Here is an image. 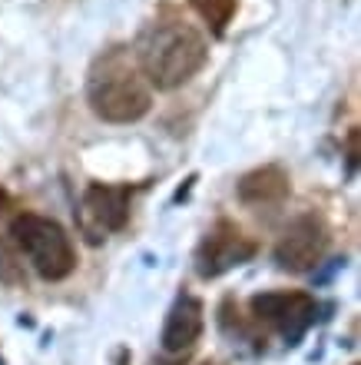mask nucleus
<instances>
[{
    "label": "nucleus",
    "mask_w": 361,
    "mask_h": 365,
    "mask_svg": "<svg viewBox=\"0 0 361 365\" xmlns=\"http://www.w3.org/2000/svg\"><path fill=\"white\" fill-rule=\"evenodd\" d=\"M130 202L133 190L130 186H106V182H90L80 206V222L90 242L106 240L103 232H120L130 222Z\"/></svg>",
    "instance_id": "423d86ee"
},
{
    "label": "nucleus",
    "mask_w": 361,
    "mask_h": 365,
    "mask_svg": "<svg viewBox=\"0 0 361 365\" xmlns=\"http://www.w3.org/2000/svg\"><path fill=\"white\" fill-rule=\"evenodd\" d=\"M152 365H172V362H152Z\"/></svg>",
    "instance_id": "9b49d317"
},
{
    "label": "nucleus",
    "mask_w": 361,
    "mask_h": 365,
    "mask_svg": "<svg viewBox=\"0 0 361 365\" xmlns=\"http://www.w3.org/2000/svg\"><path fill=\"white\" fill-rule=\"evenodd\" d=\"M202 365H216V362H202Z\"/></svg>",
    "instance_id": "f8f14e48"
},
{
    "label": "nucleus",
    "mask_w": 361,
    "mask_h": 365,
    "mask_svg": "<svg viewBox=\"0 0 361 365\" xmlns=\"http://www.w3.org/2000/svg\"><path fill=\"white\" fill-rule=\"evenodd\" d=\"M209 47L196 27L182 20L150 24L136 40V63L146 83L156 90H176L206 67Z\"/></svg>",
    "instance_id": "f257e3e1"
},
{
    "label": "nucleus",
    "mask_w": 361,
    "mask_h": 365,
    "mask_svg": "<svg viewBox=\"0 0 361 365\" xmlns=\"http://www.w3.org/2000/svg\"><path fill=\"white\" fill-rule=\"evenodd\" d=\"M202 326H206V306L196 296L182 292L172 302L169 316H166V326H162V352L166 356H186L199 342Z\"/></svg>",
    "instance_id": "6e6552de"
},
{
    "label": "nucleus",
    "mask_w": 361,
    "mask_h": 365,
    "mask_svg": "<svg viewBox=\"0 0 361 365\" xmlns=\"http://www.w3.org/2000/svg\"><path fill=\"white\" fill-rule=\"evenodd\" d=\"M252 316L258 322H266L286 339L288 346H295L298 339L312 329L315 322V299L308 292H295V289H278V292H262V296H252Z\"/></svg>",
    "instance_id": "20e7f679"
},
{
    "label": "nucleus",
    "mask_w": 361,
    "mask_h": 365,
    "mask_svg": "<svg viewBox=\"0 0 361 365\" xmlns=\"http://www.w3.org/2000/svg\"><path fill=\"white\" fill-rule=\"evenodd\" d=\"M86 100L106 123H136L150 113L152 93L133 53L126 47H110L90 67Z\"/></svg>",
    "instance_id": "f03ea898"
},
{
    "label": "nucleus",
    "mask_w": 361,
    "mask_h": 365,
    "mask_svg": "<svg viewBox=\"0 0 361 365\" xmlns=\"http://www.w3.org/2000/svg\"><path fill=\"white\" fill-rule=\"evenodd\" d=\"M256 250L258 246L239 230L236 222L219 220L216 226L202 236L199 250H196V272H199L202 279H219L222 272L248 262L256 256Z\"/></svg>",
    "instance_id": "39448f33"
},
{
    "label": "nucleus",
    "mask_w": 361,
    "mask_h": 365,
    "mask_svg": "<svg viewBox=\"0 0 361 365\" xmlns=\"http://www.w3.org/2000/svg\"><path fill=\"white\" fill-rule=\"evenodd\" d=\"M10 236L20 246V252L30 259V266L37 269L40 279L60 282L76 269L73 242L57 220H47L37 212H20L17 220L10 222Z\"/></svg>",
    "instance_id": "7ed1b4c3"
},
{
    "label": "nucleus",
    "mask_w": 361,
    "mask_h": 365,
    "mask_svg": "<svg viewBox=\"0 0 361 365\" xmlns=\"http://www.w3.org/2000/svg\"><path fill=\"white\" fill-rule=\"evenodd\" d=\"M288 190H292V182H288V173L282 166H258V170L242 176L236 186L239 200L246 206H276L288 196Z\"/></svg>",
    "instance_id": "1a4fd4ad"
},
{
    "label": "nucleus",
    "mask_w": 361,
    "mask_h": 365,
    "mask_svg": "<svg viewBox=\"0 0 361 365\" xmlns=\"http://www.w3.org/2000/svg\"><path fill=\"white\" fill-rule=\"evenodd\" d=\"M325 250H328L325 222L312 212H305V216H298L286 226V232H282V240L276 246V262L288 272H308L322 262Z\"/></svg>",
    "instance_id": "0eeeda50"
},
{
    "label": "nucleus",
    "mask_w": 361,
    "mask_h": 365,
    "mask_svg": "<svg viewBox=\"0 0 361 365\" xmlns=\"http://www.w3.org/2000/svg\"><path fill=\"white\" fill-rule=\"evenodd\" d=\"M192 7L212 27V34H222L229 27V20H232V14H236L239 0H192Z\"/></svg>",
    "instance_id": "9d476101"
}]
</instances>
